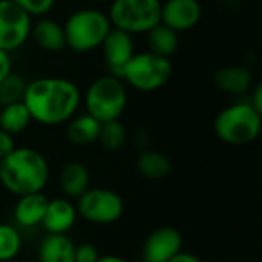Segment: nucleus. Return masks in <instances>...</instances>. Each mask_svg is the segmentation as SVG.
<instances>
[{"instance_id": "f257e3e1", "label": "nucleus", "mask_w": 262, "mask_h": 262, "mask_svg": "<svg viewBox=\"0 0 262 262\" xmlns=\"http://www.w3.org/2000/svg\"><path fill=\"white\" fill-rule=\"evenodd\" d=\"M23 103L34 121L58 126L71 120L81 103L78 86L61 77H43L26 86Z\"/></svg>"}, {"instance_id": "f03ea898", "label": "nucleus", "mask_w": 262, "mask_h": 262, "mask_svg": "<svg viewBox=\"0 0 262 262\" xmlns=\"http://www.w3.org/2000/svg\"><path fill=\"white\" fill-rule=\"evenodd\" d=\"M49 180L46 158L32 147H15L0 160V183L12 195L41 192Z\"/></svg>"}, {"instance_id": "7ed1b4c3", "label": "nucleus", "mask_w": 262, "mask_h": 262, "mask_svg": "<svg viewBox=\"0 0 262 262\" xmlns=\"http://www.w3.org/2000/svg\"><path fill=\"white\" fill-rule=\"evenodd\" d=\"M262 126V114L249 101L233 103L224 107L215 118L213 129L216 137L230 146H246L253 143Z\"/></svg>"}, {"instance_id": "20e7f679", "label": "nucleus", "mask_w": 262, "mask_h": 262, "mask_svg": "<svg viewBox=\"0 0 262 262\" xmlns=\"http://www.w3.org/2000/svg\"><path fill=\"white\" fill-rule=\"evenodd\" d=\"M111 28L107 14L100 9L86 8L75 11L63 25L66 46L78 54L94 51L103 45Z\"/></svg>"}, {"instance_id": "39448f33", "label": "nucleus", "mask_w": 262, "mask_h": 262, "mask_svg": "<svg viewBox=\"0 0 262 262\" xmlns=\"http://www.w3.org/2000/svg\"><path fill=\"white\" fill-rule=\"evenodd\" d=\"M86 114L100 123L118 120L127 106V89L117 75H103L97 78L84 94Z\"/></svg>"}, {"instance_id": "423d86ee", "label": "nucleus", "mask_w": 262, "mask_h": 262, "mask_svg": "<svg viewBox=\"0 0 262 262\" xmlns=\"http://www.w3.org/2000/svg\"><path fill=\"white\" fill-rule=\"evenodd\" d=\"M172 63L167 57L157 55L150 51L134 54L120 72L130 88L140 92H154L166 86L172 77Z\"/></svg>"}, {"instance_id": "0eeeda50", "label": "nucleus", "mask_w": 262, "mask_h": 262, "mask_svg": "<svg viewBox=\"0 0 262 262\" xmlns=\"http://www.w3.org/2000/svg\"><path fill=\"white\" fill-rule=\"evenodd\" d=\"M107 17L112 28L127 34H146L161 23L160 0H114Z\"/></svg>"}, {"instance_id": "6e6552de", "label": "nucleus", "mask_w": 262, "mask_h": 262, "mask_svg": "<svg viewBox=\"0 0 262 262\" xmlns=\"http://www.w3.org/2000/svg\"><path fill=\"white\" fill-rule=\"evenodd\" d=\"M124 212V203L118 193L111 189H88L77 204V213L92 224L117 223Z\"/></svg>"}, {"instance_id": "1a4fd4ad", "label": "nucleus", "mask_w": 262, "mask_h": 262, "mask_svg": "<svg viewBox=\"0 0 262 262\" xmlns=\"http://www.w3.org/2000/svg\"><path fill=\"white\" fill-rule=\"evenodd\" d=\"M31 15L12 0H0V49L12 52L31 35Z\"/></svg>"}, {"instance_id": "9d476101", "label": "nucleus", "mask_w": 262, "mask_h": 262, "mask_svg": "<svg viewBox=\"0 0 262 262\" xmlns=\"http://www.w3.org/2000/svg\"><path fill=\"white\" fill-rule=\"evenodd\" d=\"M183 249L181 233L170 226L155 229L144 241L143 262H169Z\"/></svg>"}, {"instance_id": "9b49d317", "label": "nucleus", "mask_w": 262, "mask_h": 262, "mask_svg": "<svg viewBox=\"0 0 262 262\" xmlns=\"http://www.w3.org/2000/svg\"><path fill=\"white\" fill-rule=\"evenodd\" d=\"M201 15L203 8L198 0H167L161 3V23L175 32L195 28Z\"/></svg>"}, {"instance_id": "f8f14e48", "label": "nucleus", "mask_w": 262, "mask_h": 262, "mask_svg": "<svg viewBox=\"0 0 262 262\" xmlns=\"http://www.w3.org/2000/svg\"><path fill=\"white\" fill-rule=\"evenodd\" d=\"M101 48H103L104 60H106L109 71L112 72V75L120 77L121 69L135 54L132 35L121 29L111 28Z\"/></svg>"}, {"instance_id": "ddd939ff", "label": "nucleus", "mask_w": 262, "mask_h": 262, "mask_svg": "<svg viewBox=\"0 0 262 262\" xmlns=\"http://www.w3.org/2000/svg\"><path fill=\"white\" fill-rule=\"evenodd\" d=\"M77 207L66 198H55L48 201L43 216V227L52 235H66L77 221Z\"/></svg>"}, {"instance_id": "4468645a", "label": "nucleus", "mask_w": 262, "mask_h": 262, "mask_svg": "<svg viewBox=\"0 0 262 262\" xmlns=\"http://www.w3.org/2000/svg\"><path fill=\"white\" fill-rule=\"evenodd\" d=\"M48 198L41 192L28 193L18 196V201L14 209L15 223L20 227H35L40 226L48 207Z\"/></svg>"}, {"instance_id": "2eb2a0df", "label": "nucleus", "mask_w": 262, "mask_h": 262, "mask_svg": "<svg viewBox=\"0 0 262 262\" xmlns=\"http://www.w3.org/2000/svg\"><path fill=\"white\" fill-rule=\"evenodd\" d=\"M31 37L35 45L48 52H60L66 48L63 25L52 18H41L31 26Z\"/></svg>"}, {"instance_id": "dca6fc26", "label": "nucleus", "mask_w": 262, "mask_h": 262, "mask_svg": "<svg viewBox=\"0 0 262 262\" xmlns=\"http://www.w3.org/2000/svg\"><path fill=\"white\" fill-rule=\"evenodd\" d=\"M216 86L230 95L247 94L253 84V75L250 69L244 66H226L215 74Z\"/></svg>"}, {"instance_id": "f3484780", "label": "nucleus", "mask_w": 262, "mask_h": 262, "mask_svg": "<svg viewBox=\"0 0 262 262\" xmlns=\"http://www.w3.org/2000/svg\"><path fill=\"white\" fill-rule=\"evenodd\" d=\"M66 137L75 146H89L98 140L101 123L89 114L74 115L66 121Z\"/></svg>"}, {"instance_id": "a211bd4d", "label": "nucleus", "mask_w": 262, "mask_h": 262, "mask_svg": "<svg viewBox=\"0 0 262 262\" xmlns=\"http://www.w3.org/2000/svg\"><path fill=\"white\" fill-rule=\"evenodd\" d=\"M91 184V175L84 164L78 161L68 163L60 172V187L68 198H80Z\"/></svg>"}, {"instance_id": "6ab92c4d", "label": "nucleus", "mask_w": 262, "mask_h": 262, "mask_svg": "<svg viewBox=\"0 0 262 262\" xmlns=\"http://www.w3.org/2000/svg\"><path fill=\"white\" fill-rule=\"evenodd\" d=\"M40 262H75V246L66 235L49 233L38 247Z\"/></svg>"}, {"instance_id": "aec40b11", "label": "nucleus", "mask_w": 262, "mask_h": 262, "mask_svg": "<svg viewBox=\"0 0 262 262\" xmlns=\"http://www.w3.org/2000/svg\"><path fill=\"white\" fill-rule=\"evenodd\" d=\"M135 167L138 173L147 180L160 181L164 180L172 169L169 158L157 150H143L135 161Z\"/></svg>"}, {"instance_id": "412c9836", "label": "nucleus", "mask_w": 262, "mask_h": 262, "mask_svg": "<svg viewBox=\"0 0 262 262\" xmlns=\"http://www.w3.org/2000/svg\"><path fill=\"white\" fill-rule=\"evenodd\" d=\"M146 40H147V46L150 52L167 57V58L173 52H177L178 45H180L178 32H175L173 29H170L169 26L163 23H158L149 32H146Z\"/></svg>"}, {"instance_id": "4be33fe9", "label": "nucleus", "mask_w": 262, "mask_h": 262, "mask_svg": "<svg viewBox=\"0 0 262 262\" xmlns=\"http://www.w3.org/2000/svg\"><path fill=\"white\" fill-rule=\"evenodd\" d=\"M32 121L28 107L23 101L0 106V129L9 135L21 134Z\"/></svg>"}, {"instance_id": "5701e85b", "label": "nucleus", "mask_w": 262, "mask_h": 262, "mask_svg": "<svg viewBox=\"0 0 262 262\" xmlns=\"http://www.w3.org/2000/svg\"><path fill=\"white\" fill-rule=\"evenodd\" d=\"M126 140H127V134H126L124 126L120 123V120L101 123L97 141H100V144L106 150H109V152L120 150L126 144Z\"/></svg>"}, {"instance_id": "b1692460", "label": "nucleus", "mask_w": 262, "mask_h": 262, "mask_svg": "<svg viewBox=\"0 0 262 262\" xmlns=\"http://www.w3.org/2000/svg\"><path fill=\"white\" fill-rule=\"evenodd\" d=\"M28 83L18 74H9L0 81V106L23 101Z\"/></svg>"}, {"instance_id": "393cba45", "label": "nucleus", "mask_w": 262, "mask_h": 262, "mask_svg": "<svg viewBox=\"0 0 262 262\" xmlns=\"http://www.w3.org/2000/svg\"><path fill=\"white\" fill-rule=\"evenodd\" d=\"M21 249V238L15 227L0 224V262L15 259Z\"/></svg>"}, {"instance_id": "a878e982", "label": "nucleus", "mask_w": 262, "mask_h": 262, "mask_svg": "<svg viewBox=\"0 0 262 262\" xmlns=\"http://www.w3.org/2000/svg\"><path fill=\"white\" fill-rule=\"evenodd\" d=\"M17 6H20L28 15H45V14H48L51 9H52V6H54V3H55V0H12Z\"/></svg>"}, {"instance_id": "bb28decb", "label": "nucleus", "mask_w": 262, "mask_h": 262, "mask_svg": "<svg viewBox=\"0 0 262 262\" xmlns=\"http://www.w3.org/2000/svg\"><path fill=\"white\" fill-rule=\"evenodd\" d=\"M98 258V250L92 244H81L75 247V262H97Z\"/></svg>"}, {"instance_id": "cd10ccee", "label": "nucleus", "mask_w": 262, "mask_h": 262, "mask_svg": "<svg viewBox=\"0 0 262 262\" xmlns=\"http://www.w3.org/2000/svg\"><path fill=\"white\" fill-rule=\"evenodd\" d=\"M14 149H15L14 137L0 129V160L8 157Z\"/></svg>"}, {"instance_id": "c85d7f7f", "label": "nucleus", "mask_w": 262, "mask_h": 262, "mask_svg": "<svg viewBox=\"0 0 262 262\" xmlns=\"http://www.w3.org/2000/svg\"><path fill=\"white\" fill-rule=\"evenodd\" d=\"M11 57H9V52L0 49V81L5 80L9 74H11Z\"/></svg>"}, {"instance_id": "c756f323", "label": "nucleus", "mask_w": 262, "mask_h": 262, "mask_svg": "<svg viewBox=\"0 0 262 262\" xmlns=\"http://www.w3.org/2000/svg\"><path fill=\"white\" fill-rule=\"evenodd\" d=\"M258 112H261L262 114V86L261 84H258L255 89H253V92L250 94V101H249Z\"/></svg>"}, {"instance_id": "7c9ffc66", "label": "nucleus", "mask_w": 262, "mask_h": 262, "mask_svg": "<svg viewBox=\"0 0 262 262\" xmlns=\"http://www.w3.org/2000/svg\"><path fill=\"white\" fill-rule=\"evenodd\" d=\"M169 262H203L198 256H195L193 253H189V252H180L177 253L172 259Z\"/></svg>"}, {"instance_id": "2f4dec72", "label": "nucleus", "mask_w": 262, "mask_h": 262, "mask_svg": "<svg viewBox=\"0 0 262 262\" xmlns=\"http://www.w3.org/2000/svg\"><path fill=\"white\" fill-rule=\"evenodd\" d=\"M97 262H126L123 258L120 256H115V255H104V256H100Z\"/></svg>"}, {"instance_id": "473e14b6", "label": "nucleus", "mask_w": 262, "mask_h": 262, "mask_svg": "<svg viewBox=\"0 0 262 262\" xmlns=\"http://www.w3.org/2000/svg\"><path fill=\"white\" fill-rule=\"evenodd\" d=\"M3 262H17L15 259H11V261H3Z\"/></svg>"}]
</instances>
